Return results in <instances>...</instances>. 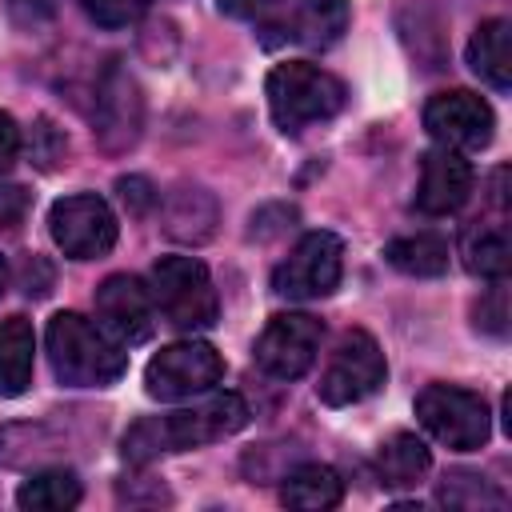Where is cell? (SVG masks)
<instances>
[{"instance_id":"obj_28","label":"cell","mask_w":512,"mask_h":512,"mask_svg":"<svg viewBox=\"0 0 512 512\" xmlns=\"http://www.w3.org/2000/svg\"><path fill=\"white\" fill-rule=\"evenodd\" d=\"M476 328L492 332V336H504L508 332V300H504V284L488 288V296L476 304Z\"/></svg>"},{"instance_id":"obj_18","label":"cell","mask_w":512,"mask_h":512,"mask_svg":"<svg viewBox=\"0 0 512 512\" xmlns=\"http://www.w3.org/2000/svg\"><path fill=\"white\" fill-rule=\"evenodd\" d=\"M280 500L288 508H300V512H324V508H336L344 500V480L328 464H300L284 476Z\"/></svg>"},{"instance_id":"obj_14","label":"cell","mask_w":512,"mask_h":512,"mask_svg":"<svg viewBox=\"0 0 512 512\" xmlns=\"http://www.w3.org/2000/svg\"><path fill=\"white\" fill-rule=\"evenodd\" d=\"M472 196V164L456 148H432L420 164V184H416V208L428 216H448L464 208Z\"/></svg>"},{"instance_id":"obj_16","label":"cell","mask_w":512,"mask_h":512,"mask_svg":"<svg viewBox=\"0 0 512 512\" xmlns=\"http://www.w3.org/2000/svg\"><path fill=\"white\" fill-rule=\"evenodd\" d=\"M32 360H36V332L28 316H4L0 320V396H20L32 384Z\"/></svg>"},{"instance_id":"obj_8","label":"cell","mask_w":512,"mask_h":512,"mask_svg":"<svg viewBox=\"0 0 512 512\" xmlns=\"http://www.w3.org/2000/svg\"><path fill=\"white\" fill-rule=\"evenodd\" d=\"M344 276V244L332 232H308L296 240L288 260L272 272V292L284 300H320L336 292Z\"/></svg>"},{"instance_id":"obj_20","label":"cell","mask_w":512,"mask_h":512,"mask_svg":"<svg viewBox=\"0 0 512 512\" xmlns=\"http://www.w3.org/2000/svg\"><path fill=\"white\" fill-rule=\"evenodd\" d=\"M464 264L472 276H488V280H504L512 268V244H508V228L504 224H472L464 232Z\"/></svg>"},{"instance_id":"obj_5","label":"cell","mask_w":512,"mask_h":512,"mask_svg":"<svg viewBox=\"0 0 512 512\" xmlns=\"http://www.w3.org/2000/svg\"><path fill=\"white\" fill-rule=\"evenodd\" d=\"M416 420L428 436L448 444L452 452H472L492 436V412L480 392L456 384H428L416 396Z\"/></svg>"},{"instance_id":"obj_9","label":"cell","mask_w":512,"mask_h":512,"mask_svg":"<svg viewBox=\"0 0 512 512\" xmlns=\"http://www.w3.org/2000/svg\"><path fill=\"white\" fill-rule=\"evenodd\" d=\"M48 232L56 248L72 260H100L116 244V216L96 192H76L52 204Z\"/></svg>"},{"instance_id":"obj_1","label":"cell","mask_w":512,"mask_h":512,"mask_svg":"<svg viewBox=\"0 0 512 512\" xmlns=\"http://www.w3.org/2000/svg\"><path fill=\"white\" fill-rule=\"evenodd\" d=\"M248 424V404L236 392H208L204 400L176 408L168 416H148L124 432V460L148 464L164 452H188L224 440Z\"/></svg>"},{"instance_id":"obj_27","label":"cell","mask_w":512,"mask_h":512,"mask_svg":"<svg viewBox=\"0 0 512 512\" xmlns=\"http://www.w3.org/2000/svg\"><path fill=\"white\" fill-rule=\"evenodd\" d=\"M116 192H120V200H124V208H128L132 216H148V212L160 204V192L152 188L148 176H120V180H116Z\"/></svg>"},{"instance_id":"obj_7","label":"cell","mask_w":512,"mask_h":512,"mask_svg":"<svg viewBox=\"0 0 512 512\" xmlns=\"http://www.w3.org/2000/svg\"><path fill=\"white\" fill-rule=\"evenodd\" d=\"M388 368H384V352L380 344L364 332V328H352L340 336V344L332 348L324 372H320V384H316V396L332 408H344V404H360L368 400L380 384H384Z\"/></svg>"},{"instance_id":"obj_24","label":"cell","mask_w":512,"mask_h":512,"mask_svg":"<svg viewBox=\"0 0 512 512\" xmlns=\"http://www.w3.org/2000/svg\"><path fill=\"white\" fill-rule=\"evenodd\" d=\"M444 508H504V492L480 472H448L436 488Z\"/></svg>"},{"instance_id":"obj_15","label":"cell","mask_w":512,"mask_h":512,"mask_svg":"<svg viewBox=\"0 0 512 512\" xmlns=\"http://www.w3.org/2000/svg\"><path fill=\"white\" fill-rule=\"evenodd\" d=\"M468 64L480 80L508 92V84H512V24L504 16L476 24V32L468 40Z\"/></svg>"},{"instance_id":"obj_2","label":"cell","mask_w":512,"mask_h":512,"mask_svg":"<svg viewBox=\"0 0 512 512\" xmlns=\"http://www.w3.org/2000/svg\"><path fill=\"white\" fill-rule=\"evenodd\" d=\"M44 344L56 380L68 388H108L128 368L124 344L80 312H56L48 320Z\"/></svg>"},{"instance_id":"obj_22","label":"cell","mask_w":512,"mask_h":512,"mask_svg":"<svg viewBox=\"0 0 512 512\" xmlns=\"http://www.w3.org/2000/svg\"><path fill=\"white\" fill-rule=\"evenodd\" d=\"M80 480L68 468H44L16 488V504L28 512H68L80 504Z\"/></svg>"},{"instance_id":"obj_29","label":"cell","mask_w":512,"mask_h":512,"mask_svg":"<svg viewBox=\"0 0 512 512\" xmlns=\"http://www.w3.org/2000/svg\"><path fill=\"white\" fill-rule=\"evenodd\" d=\"M28 208H32L28 188H20V184H0V232H16V228L24 224V216H28Z\"/></svg>"},{"instance_id":"obj_30","label":"cell","mask_w":512,"mask_h":512,"mask_svg":"<svg viewBox=\"0 0 512 512\" xmlns=\"http://www.w3.org/2000/svg\"><path fill=\"white\" fill-rule=\"evenodd\" d=\"M20 288H24V296H48V288H52V268H48L44 256H28V260H24V268H20Z\"/></svg>"},{"instance_id":"obj_10","label":"cell","mask_w":512,"mask_h":512,"mask_svg":"<svg viewBox=\"0 0 512 512\" xmlns=\"http://www.w3.org/2000/svg\"><path fill=\"white\" fill-rule=\"evenodd\" d=\"M320 320L308 316V312H280L264 324V332L256 336V364L276 376V380H300L312 364H316V352H320Z\"/></svg>"},{"instance_id":"obj_31","label":"cell","mask_w":512,"mask_h":512,"mask_svg":"<svg viewBox=\"0 0 512 512\" xmlns=\"http://www.w3.org/2000/svg\"><path fill=\"white\" fill-rule=\"evenodd\" d=\"M16 156H20V128L8 112H0V176L16 164Z\"/></svg>"},{"instance_id":"obj_12","label":"cell","mask_w":512,"mask_h":512,"mask_svg":"<svg viewBox=\"0 0 512 512\" xmlns=\"http://www.w3.org/2000/svg\"><path fill=\"white\" fill-rule=\"evenodd\" d=\"M424 128L444 148L472 152V148H484L492 140L496 116H492L484 96H476L468 88H452V92H436L424 104Z\"/></svg>"},{"instance_id":"obj_34","label":"cell","mask_w":512,"mask_h":512,"mask_svg":"<svg viewBox=\"0 0 512 512\" xmlns=\"http://www.w3.org/2000/svg\"><path fill=\"white\" fill-rule=\"evenodd\" d=\"M4 288H8V264H4V256H0V296H4Z\"/></svg>"},{"instance_id":"obj_17","label":"cell","mask_w":512,"mask_h":512,"mask_svg":"<svg viewBox=\"0 0 512 512\" xmlns=\"http://www.w3.org/2000/svg\"><path fill=\"white\" fill-rule=\"evenodd\" d=\"M164 232L184 244H200L216 232V200L204 188H176L164 200Z\"/></svg>"},{"instance_id":"obj_32","label":"cell","mask_w":512,"mask_h":512,"mask_svg":"<svg viewBox=\"0 0 512 512\" xmlns=\"http://www.w3.org/2000/svg\"><path fill=\"white\" fill-rule=\"evenodd\" d=\"M8 12L20 20V24H40L56 12V0H8Z\"/></svg>"},{"instance_id":"obj_11","label":"cell","mask_w":512,"mask_h":512,"mask_svg":"<svg viewBox=\"0 0 512 512\" xmlns=\"http://www.w3.org/2000/svg\"><path fill=\"white\" fill-rule=\"evenodd\" d=\"M96 140L104 152H128L144 132V96L120 60H112L96 80Z\"/></svg>"},{"instance_id":"obj_26","label":"cell","mask_w":512,"mask_h":512,"mask_svg":"<svg viewBox=\"0 0 512 512\" xmlns=\"http://www.w3.org/2000/svg\"><path fill=\"white\" fill-rule=\"evenodd\" d=\"M80 4H84V12H88L100 28H124V24L140 20L152 0H80Z\"/></svg>"},{"instance_id":"obj_23","label":"cell","mask_w":512,"mask_h":512,"mask_svg":"<svg viewBox=\"0 0 512 512\" xmlns=\"http://www.w3.org/2000/svg\"><path fill=\"white\" fill-rule=\"evenodd\" d=\"M388 264L408 272V276H440L448 272V240L436 232H412V236H396L384 248Z\"/></svg>"},{"instance_id":"obj_13","label":"cell","mask_w":512,"mask_h":512,"mask_svg":"<svg viewBox=\"0 0 512 512\" xmlns=\"http://www.w3.org/2000/svg\"><path fill=\"white\" fill-rule=\"evenodd\" d=\"M96 316H100V328L112 332L124 348L128 344H144L152 336V292L136 280V276H108L100 288H96Z\"/></svg>"},{"instance_id":"obj_19","label":"cell","mask_w":512,"mask_h":512,"mask_svg":"<svg viewBox=\"0 0 512 512\" xmlns=\"http://www.w3.org/2000/svg\"><path fill=\"white\" fill-rule=\"evenodd\" d=\"M352 20L348 0H296L292 8V40L308 48H328L344 36Z\"/></svg>"},{"instance_id":"obj_21","label":"cell","mask_w":512,"mask_h":512,"mask_svg":"<svg viewBox=\"0 0 512 512\" xmlns=\"http://www.w3.org/2000/svg\"><path fill=\"white\" fill-rule=\"evenodd\" d=\"M428 464H432V456H428L424 440L412 436V432L388 436L380 444V452H376V472H380V480L388 488H412L428 472Z\"/></svg>"},{"instance_id":"obj_33","label":"cell","mask_w":512,"mask_h":512,"mask_svg":"<svg viewBox=\"0 0 512 512\" xmlns=\"http://www.w3.org/2000/svg\"><path fill=\"white\" fill-rule=\"evenodd\" d=\"M276 0H220V8L228 12V16H240V20H252V16H260V12H268Z\"/></svg>"},{"instance_id":"obj_6","label":"cell","mask_w":512,"mask_h":512,"mask_svg":"<svg viewBox=\"0 0 512 512\" xmlns=\"http://www.w3.org/2000/svg\"><path fill=\"white\" fill-rule=\"evenodd\" d=\"M224 380V360L204 340H176L160 348L144 368V392L152 400H188L204 396Z\"/></svg>"},{"instance_id":"obj_25","label":"cell","mask_w":512,"mask_h":512,"mask_svg":"<svg viewBox=\"0 0 512 512\" xmlns=\"http://www.w3.org/2000/svg\"><path fill=\"white\" fill-rule=\"evenodd\" d=\"M28 152H32V160L44 172H52V168H60L68 160V140H64V132L48 116H40L36 128H32V136H28Z\"/></svg>"},{"instance_id":"obj_3","label":"cell","mask_w":512,"mask_h":512,"mask_svg":"<svg viewBox=\"0 0 512 512\" xmlns=\"http://www.w3.org/2000/svg\"><path fill=\"white\" fill-rule=\"evenodd\" d=\"M344 84L308 60H288L268 72V108L284 132H304L308 124L332 120L344 108Z\"/></svg>"},{"instance_id":"obj_4","label":"cell","mask_w":512,"mask_h":512,"mask_svg":"<svg viewBox=\"0 0 512 512\" xmlns=\"http://www.w3.org/2000/svg\"><path fill=\"white\" fill-rule=\"evenodd\" d=\"M152 304L164 312V320L180 332L212 328L220 316V300L212 288V276L192 256H160L152 268Z\"/></svg>"}]
</instances>
